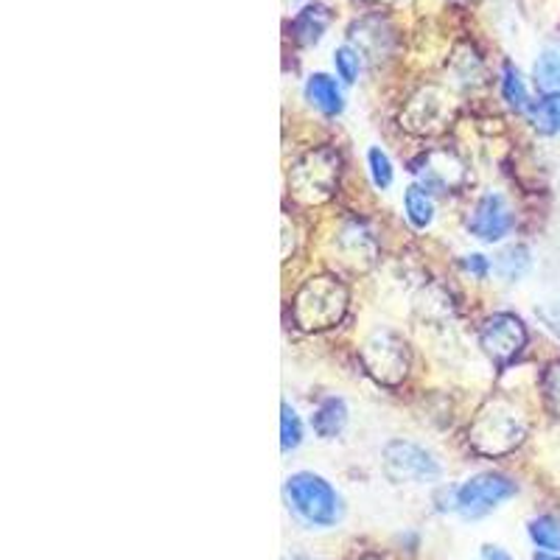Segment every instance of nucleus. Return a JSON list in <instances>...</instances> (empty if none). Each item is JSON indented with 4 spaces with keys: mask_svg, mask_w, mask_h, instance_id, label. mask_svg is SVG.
<instances>
[{
    "mask_svg": "<svg viewBox=\"0 0 560 560\" xmlns=\"http://www.w3.org/2000/svg\"><path fill=\"white\" fill-rule=\"evenodd\" d=\"M524 434H527L524 415L510 401H499V398L485 404L477 418H474L471 429H468L471 446L485 457H499V454L513 452L524 440Z\"/></svg>",
    "mask_w": 560,
    "mask_h": 560,
    "instance_id": "obj_1",
    "label": "nucleus"
},
{
    "mask_svg": "<svg viewBox=\"0 0 560 560\" xmlns=\"http://www.w3.org/2000/svg\"><path fill=\"white\" fill-rule=\"evenodd\" d=\"M345 308H348V289L337 278L317 275L298 289L292 314L303 331H325L345 317Z\"/></svg>",
    "mask_w": 560,
    "mask_h": 560,
    "instance_id": "obj_2",
    "label": "nucleus"
},
{
    "mask_svg": "<svg viewBox=\"0 0 560 560\" xmlns=\"http://www.w3.org/2000/svg\"><path fill=\"white\" fill-rule=\"evenodd\" d=\"M287 502L300 518L312 527H331L339 522V497L331 482H325L319 474L300 471L287 479Z\"/></svg>",
    "mask_w": 560,
    "mask_h": 560,
    "instance_id": "obj_3",
    "label": "nucleus"
},
{
    "mask_svg": "<svg viewBox=\"0 0 560 560\" xmlns=\"http://www.w3.org/2000/svg\"><path fill=\"white\" fill-rule=\"evenodd\" d=\"M339 183V154L328 147L312 149L308 154L294 163L292 174H289V185H292L294 197L300 202L317 205L331 199Z\"/></svg>",
    "mask_w": 560,
    "mask_h": 560,
    "instance_id": "obj_4",
    "label": "nucleus"
},
{
    "mask_svg": "<svg viewBox=\"0 0 560 560\" xmlns=\"http://www.w3.org/2000/svg\"><path fill=\"white\" fill-rule=\"evenodd\" d=\"M516 482L504 474H477L452 493V508L457 510L463 518H482L490 510H497L499 504L516 497Z\"/></svg>",
    "mask_w": 560,
    "mask_h": 560,
    "instance_id": "obj_5",
    "label": "nucleus"
},
{
    "mask_svg": "<svg viewBox=\"0 0 560 560\" xmlns=\"http://www.w3.org/2000/svg\"><path fill=\"white\" fill-rule=\"evenodd\" d=\"M362 364L378 384L395 387L401 384L409 370V350L398 334L376 331L362 345Z\"/></svg>",
    "mask_w": 560,
    "mask_h": 560,
    "instance_id": "obj_6",
    "label": "nucleus"
},
{
    "mask_svg": "<svg viewBox=\"0 0 560 560\" xmlns=\"http://www.w3.org/2000/svg\"><path fill=\"white\" fill-rule=\"evenodd\" d=\"M384 474H387L393 482L404 485H420V482H434L440 477V465L427 448L415 446V443H404V440H395L384 448Z\"/></svg>",
    "mask_w": 560,
    "mask_h": 560,
    "instance_id": "obj_7",
    "label": "nucleus"
},
{
    "mask_svg": "<svg viewBox=\"0 0 560 560\" xmlns=\"http://www.w3.org/2000/svg\"><path fill=\"white\" fill-rule=\"evenodd\" d=\"M479 345L493 362L508 364L518 357L527 345V328L516 314H493L479 328Z\"/></svg>",
    "mask_w": 560,
    "mask_h": 560,
    "instance_id": "obj_8",
    "label": "nucleus"
},
{
    "mask_svg": "<svg viewBox=\"0 0 560 560\" xmlns=\"http://www.w3.org/2000/svg\"><path fill=\"white\" fill-rule=\"evenodd\" d=\"M468 230H471V236L488 244L502 242L504 236H510V230H513V210H510L508 199L493 191L485 194L474 205L471 217H468Z\"/></svg>",
    "mask_w": 560,
    "mask_h": 560,
    "instance_id": "obj_9",
    "label": "nucleus"
},
{
    "mask_svg": "<svg viewBox=\"0 0 560 560\" xmlns=\"http://www.w3.org/2000/svg\"><path fill=\"white\" fill-rule=\"evenodd\" d=\"M448 118H452V109H448V98L434 88L420 90L418 96L409 102L407 113L401 115L404 127H407L409 132H418V135L440 132V129L446 127Z\"/></svg>",
    "mask_w": 560,
    "mask_h": 560,
    "instance_id": "obj_10",
    "label": "nucleus"
},
{
    "mask_svg": "<svg viewBox=\"0 0 560 560\" xmlns=\"http://www.w3.org/2000/svg\"><path fill=\"white\" fill-rule=\"evenodd\" d=\"M415 172L420 174V179H423V185H427V191L432 188V191L438 194H448L452 188H457L465 177L457 158L448 152L423 154V168H415Z\"/></svg>",
    "mask_w": 560,
    "mask_h": 560,
    "instance_id": "obj_11",
    "label": "nucleus"
},
{
    "mask_svg": "<svg viewBox=\"0 0 560 560\" xmlns=\"http://www.w3.org/2000/svg\"><path fill=\"white\" fill-rule=\"evenodd\" d=\"M328 23H331V14H328V9L323 3H306L292 18L289 32H292L294 43L303 45V48H312V45H317L323 39Z\"/></svg>",
    "mask_w": 560,
    "mask_h": 560,
    "instance_id": "obj_12",
    "label": "nucleus"
},
{
    "mask_svg": "<svg viewBox=\"0 0 560 560\" xmlns=\"http://www.w3.org/2000/svg\"><path fill=\"white\" fill-rule=\"evenodd\" d=\"M306 98L314 109H319V113L328 115V118L339 115L345 107L342 90H339L337 79H331L328 73H314V77H308Z\"/></svg>",
    "mask_w": 560,
    "mask_h": 560,
    "instance_id": "obj_13",
    "label": "nucleus"
},
{
    "mask_svg": "<svg viewBox=\"0 0 560 560\" xmlns=\"http://www.w3.org/2000/svg\"><path fill=\"white\" fill-rule=\"evenodd\" d=\"M348 423V407H345L342 398H325L319 401V407L312 415L314 432L323 440H334Z\"/></svg>",
    "mask_w": 560,
    "mask_h": 560,
    "instance_id": "obj_14",
    "label": "nucleus"
},
{
    "mask_svg": "<svg viewBox=\"0 0 560 560\" xmlns=\"http://www.w3.org/2000/svg\"><path fill=\"white\" fill-rule=\"evenodd\" d=\"M535 84L544 93H560V43H549L535 62Z\"/></svg>",
    "mask_w": 560,
    "mask_h": 560,
    "instance_id": "obj_15",
    "label": "nucleus"
},
{
    "mask_svg": "<svg viewBox=\"0 0 560 560\" xmlns=\"http://www.w3.org/2000/svg\"><path fill=\"white\" fill-rule=\"evenodd\" d=\"M502 98L508 102L510 109H516V113H529L533 102H529L527 84H524L522 73L513 62H504L502 68Z\"/></svg>",
    "mask_w": 560,
    "mask_h": 560,
    "instance_id": "obj_16",
    "label": "nucleus"
},
{
    "mask_svg": "<svg viewBox=\"0 0 560 560\" xmlns=\"http://www.w3.org/2000/svg\"><path fill=\"white\" fill-rule=\"evenodd\" d=\"M404 210H407V219L412 228L427 230L429 224L434 222V202L429 197L427 188L420 185H412L407 194H404Z\"/></svg>",
    "mask_w": 560,
    "mask_h": 560,
    "instance_id": "obj_17",
    "label": "nucleus"
},
{
    "mask_svg": "<svg viewBox=\"0 0 560 560\" xmlns=\"http://www.w3.org/2000/svg\"><path fill=\"white\" fill-rule=\"evenodd\" d=\"M339 244H350V249H342L345 261H373V255H376V242L370 238L368 230L362 224H348V228L339 233Z\"/></svg>",
    "mask_w": 560,
    "mask_h": 560,
    "instance_id": "obj_18",
    "label": "nucleus"
},
{
    "mask_svg": "<svg viewBox=\"0 0 560 560\" xmlns=\"http://www.w3.org/2000/svg\"><path fill=\"white\" fill-rule=\"evenodd\" d=\"M527 115L538 132H560V93H544L541 102H535Z\"/></svg>",
    "mask_w": 560,
    "mask_h": 560,
    "instance_id": "obj_19",
    "label": "nucleus"
},
{
    "mask_svg": "<svg viewBox=\"0 0 560 560\" xmlns=\"http://www.w3.org/2000/svg\"><path fill=\"white\" fill-rule=\"evenodd\" d=\"M529 538L535 547L549 549V552H560V518L555 516H538L529 522Z\"/></svg>",
    "mask_w": 560,
    "mask_h": 560,
    "instance_id": "obj_20",
    "label": "nucleus"
},
{
    "mask_svg": "<svg viewBox=\"0 0 560 560\" xmlns=\"http://www.w3.org/2000/svg\"><path fill=\"white\" fill-rule=\"evenodd\" d=\"M529 269V249L516 244V247H508L499 253L497 258V272L504 280H518Z\"/></svg>",
    "mask_w": 560,
    "mask_h": 560,
    "instance_id": "obj_21",
    "label": "nucleus"
},
{
    "mask_svg": "<svg viewBox=\"0 0 560 560\" xmlns=\"http://www.w3.org/2000/svg\"><path fill=\"white\" fill-rule=\"evenodd\" d=\"M300 443H303V423H300L298 412L289 404H283L280 407V446H283V452H292Z\"/></svg>",
    "mask_w": 560,
    "mask_h": 560,
    "instance_id": "obj_22",
    "label": "nucleus"
},
{
    "mask_svg": "<svg viewBox=\"0 0 560 560\" xmlns=\"http://www.w3.org/2000/svg\"><path fill=\"white\" fill-rule=\"evenodd\" d=\"M334 68L345 84H353L359 79V70H362V57L353 45H339L334 51Z\"/></svg>",
    "mask_w": 560,
    "mask_h": 560,
    "instance_id": "obj_23",
    "label": "nucleus"
},
{
    "mask_svg": "<svg viewBox=\"0 0 560 560\" xmlns=\"http://www.w3.org/2000/svg\"><path fill=\"white\" fill-rule=\"evenodd\" d=\"M368 166H370V177H373V185H376V188H389V185H393V160L387 158V152H384V149H378V147H373L368 152Z\"/></svg>",
    "mask_w": 560,
    "mask_h": 560,
    "instance_id": "obj_24",
    "label": "nucleus"
},
{
    "mask_svg": "<svg viewBox=\"0 0 560 560\" xmlns=\"http://www.w3.org/2000/svg\"><path fill=\"white\" fill-rule=\"evenodd\" d=\"M544 398H547V407L560 415V362L549 364V370L544 373Z\"/></svg>",
    "mask_w": 560,
    "mask_h": 560,
    "instance_id": "obj_25",
    "label": "nucleus"
},
{
    "mask_svg": "<svg viewBox=\"0 0 560 560\" xmlns=\"http://www.w3.org/2000/svg\"><path fill=\"white\" fill-rule=\"evenodd\" d=\"M465 269L474 275V278H485L490 269L488 258L485 255H465Z\"/></svg>",
    "mask_w": 560,
    "mask_h": 560,
    "instance_id": "obj_26",
    "label": "nucleus"
},
{
    "mask_svg": "<svg viewBox=\"0 0 560 560\" xmlns=\"http://www.w3.org/2000/svg\"><path fill=\"white\" fill-rule=\"evenodd\" d=\"M482 558L485 560H513V558H510V555H504L502 549H497V547H485Z\"/></svg>",
    "mask_w": 560,
    "mask_h": 560,
    "instance_id": "obj_27",
    "label": "nucleus"
},
{
    "mask_svg": "<svg viewBox=\"0 0 560 560\" xmlns=\"http://www.w3.org/2000/svg\"><path fill=\"white\" fill-rule=\"evenodd\" d=\"M533 560H560V555H549V552H538Z\"/></svg>",
    "mask_w": 560,
    "mask_h": 560,
    "instance_id": "obj_28",
    "label": "nucleus"
},
{
    "mask_svg": "<svg viewBox=\"0 0 560 560\" xmlns=\"http://www.w3.org/2000/svg\"><path fill=\"white\" fill-rule=\"evenodd\" d=\"M370 3H393V0H370Z\"/></svg>",
    "mask_w": 560,
    "mask_h": 560,
    "instance_id": "obj_29",
    "label": "nucleus"
},
{
    "mask_svg": "<svg viewBox=\"0 0 560 560\" xmlns=\"http://www.w3.org/2000/svg\"><path fill=\"white\" fill-rule=\"evenodd\" d=\"M362 560H378V558H373V555H368V558H362Z\"/></svg>",
    "mask_w": 560,
    "mask_h": 560,
    "instance_id": "obj_30",
    "label": "nucleus"
}]
</instances>
